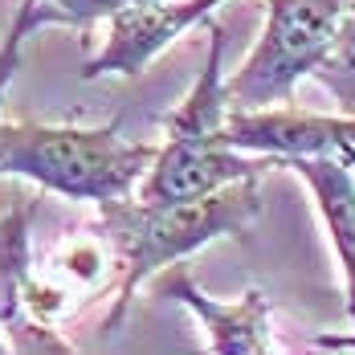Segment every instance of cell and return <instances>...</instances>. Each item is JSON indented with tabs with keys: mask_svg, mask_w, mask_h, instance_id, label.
Here are the masks:
<instances>
[{
	"mask_svg": "<svg viewBox=\"0 0 355 355\" xmlns=\"http://www.w3.org/2000/svg\"><path fill=\"white\" fill-rule=\"evenodd\" d=\"M98 209H103V237L114 249V270H119V298L107 327H119L135 290L151 282L164 266L184 261L188 253L213 245L229 233H245L261 213V192L257 176H245L188 200H143L131 192Z\"/></svg>",
	"mask_w": 355,
	"mask_h": 355,
	"instance_id": "obj_1",
	"label": "cell"
},
{
	"mask_svg": "<svg viewBox=\"0 0 355 355\" xmlns=\"http://www.w3.org/2000/svg\"><path fill=\"white\" fill-rule=\"evenodd\" d=\"M151 159L155 147L119 135V127L0 119V176H21L66 200L107 205L131 196Z\"/></svg>",
	"mask_w": 355,
	"mask_h": 355,
	"instance_id": "obj_2",
	"label": "cell"
},
{
	"mask_svg": "<svg viewBox=\"0 0 355 355\" xmlns=\"http://www.w3.org/2000/svg\"><path fill=\"white\" fill-rule=\"evenodd\" d=\"M225 33L209 21V53L205 70L168 119V143L155 147V159L139 180L143 200H188L205 196L220 184L261 176L274 168L266 155H249L225 143Z\"/></svg>",
	"mask_w": 355,
	"mask_h": 355,
	"instance_id": "obj_3",
	"label": "cell"
},
{
	"mask_svg": "<svg viewBox=\"0 0 355 355\" xmlns=\"http://www.w3.org/2000/svg\"><path fill=\"white\" fill-rule=\"evenodd\" d=\"M352 0H270L266 29L237 73H225L229 110H261L290 103L294 86L322 62L339 37Z\"/></svg>",
	"mask_w": 355,
	"mask_h": 355,
	"instance_id": "obj_4",
	"label": "cell"
},
{
	"mask_svg": "<svg viewBox=\"0 0 355 355\" xmlns=\"http://www.w3.org/2000/svg\"><path fill=\"white\" fill-rule=\"evenodd\" d=\"M220 0H135L107 12V41L103 49L82 66V78L103 73H143L172 41L188 33L192 25L209 21Z\"/></svg>",
	"mask_w": 355,
	"mask_h": 355,
	"instance_id": "obj_5",
	"label": "cell"
},
{
	"mask_svg": "<svg viewBox=\"0 0 355 355\" xmlns=\"http://www.w3.org/2000/svg\"><path fill=\"white\" fill-rule=\"evenodd\" d=\"M159 286L164 294L188 306L196 322L205 327L209 335V352L216 355H266L274 352V339H270V302L261 290H245L237 302H216L213 294H205L200 286L192 282V274L172 261L159 270Z\"/></svg>",
	"mask_w": 355,
	"mask_h": 355,
	"instance_id": "obj_6",
	"label": "cell"
},
{
	"mask_svg": "<svg viewBox=\"0 0 355 355\" xmlns=\"http://www.w3.org/2000/svg\"><path fill=\"white\" fill-rule=\"evenodd\" d=\"M294 176L306 180L315 209L322 216V229L331 237V249L343 270V294H347V319L355 331V168L339 151H319V155H290L278 159Z\"/></svg>",
	"mask_w": 355,
	"mask_h": 355,
	"instance_id": "obj_7",
	"label": "cell"
},
{
	"mask_svg": "<svg viewBox=\"0 0 355 355\" xmlns=\"http://www.w3.org/2000/svg\"><path fill=\"white\" fill-rule=\"evenodd\" d=\"M45 25H62V17H58L45 0H21V8H17L8 33L0 41V103H4L8 82L21 70V49H25V41H29L37 29H45Z\"/></svg>",
	"mask_w": 355,
	"mask_h": 355,
	"instance_id": "obj_8",
	"label": "cell"
},
{
	"mask_svg": "<svg viewBox=\"0 0 355 355\" xmlns=\"http://www.w3.org/2000/svg\"><path fill=\"white\" fill-rule=\"evenodd\" d=\"M62 25H90V21H103L107 17V0H45Z\"/></svg>",
	"mask_w": 355,
	"mask_h": 355,
	"instance_id": "obj_9",
	"label": "cell"
},
{
	"mask_svg": "<svg viewBox=\"0 0 355 355\" xmlns=\"http://www.w3.org/2000/svg\"><path fill=\"white\" fill-rule=\"evenodd\" d=\"M311 343L322 347V352H355V331L352 335H315Z\"/></svg>",
	"mask_w": 355,
	"mask_h": 355,
	"instance_id": "obj_10",
	"label": "cell"
},
{
	"mask_svg": "<svg viewBox=\"0 0 355 355\" xmlns=\"http://www.w3.org/2000/svg\"><path fill=\"white\" fill-rule=\"evenodd\" d=\"M123 4H135V0H107V12H114V8H123Z\"/></svg>",
	"mask_w": 355,
	"mask_h": 355,
	"instance_id": "obj_11",
	"label": "cell"
},
{
	"mask_svg": "<svg viewBox=\"0 0 355 355\" xmlns=\"http://www.w3.org/2000/svg\"><path fill=\"white\" fill-rule=\"evenodd\" d=\"M4 347H8V343H4V339H0V352H4Z\"/></svg>",
	"mask_w": 355,
	"mask_h": 355,
	"instance_id": "obj_12",
	"label": "cell"
}]
</instances>
